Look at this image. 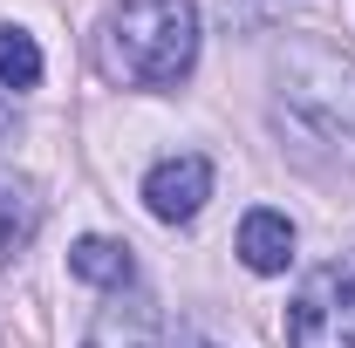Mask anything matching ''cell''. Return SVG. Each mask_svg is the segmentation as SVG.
I'll use <instances>...</instances> for the list:
<instances>
[{"instance_id":"cell-1","label":"cell","mask_w":355,"mask_h":348,"mask_svg":"<svg viewBox=\"0 0 355 348\" xmlns=\"http://www.w3.org/2000/svg\"><path fill=\"white\" fill-rule=\"evenodd\" d=\"M198 62L191 0H116L103 21V69L130 89H171Z\"/></svg>"},{"instance_id":"cell-2","label":"cell","mask_w":355,"mask_h":348,"mask_svg":"<svg viewBox=\"0 0 355 348\" xmlns=\"http://www.w3.org/2000/svg\"><path fill=\"white\" fill-rule=\"evenodd\" d=\"M287 348H355V266H321L287 307Z\"/></svg>"},{"instance_id":"cell-3","label":"cell","mask_w":355,"mask_h":348,"mask_svg":"<svg viewBox=\"0 0 355 348\" xmlns=\"http://www.w3.org/2000/svg\"><path fill=\"white\" fill-rule=\"evenodd\" d=\"M205 198H212V157H198V150L157 157L144 171V205H150V218H164V225H191V218L205 212Z\"/></svg>"},{"instance_id":"cell-4","label":"cell","mask_w":355,"mask_h":348,"mask_svg":"<svg viewBox=\"0 0 355 348\" xmlns=\"http://www.w3.org/2000/svg\"><path fill=\"white\" fill-rule=\"evenodd\" d=\"M83 348H164V314H157V301L130 280V287H116L110 301L96 307Z\"/></svg>"},{"instance_id":"cell-5","label":"cell","mask_w":355,"mask_h":348,"mask_svg":"<svg viewBox=\"0 0 355 348\" xmlns=\"http://www.w3.org/2000/svg\"><path fill=\"white\" fill-rule=\"evenodd\" d=\"M239 260H246V273H287L294 266V218L273 205H253L239 218Z\"/></svg>"},{"instance_id":"cell-6","label":"cell","mask_w":355,"mask_h":348,"mask_svg":"<svg viewBox=\"0 0 355 348\" xmlns=\"http://www.w3.org/2000/svg\"><path fill=\"white\" fill-rule=\"evenodd\" d=\"M69 273H76V280H89V287H103V294H116V287H130V280H137V253L123 246V239L89 232V239H76V246H69Z\"/></svg>"},{"instance_id":"cell-7","label":"cell","mask_w":355,"mask_h":348,"mask_svg":"<svg viewBox=\"0 0 355 348\" xmlns=\"http://www.w3.org/2000/svg\"><path fill=\"white\" fill-rule=\"evenodd\" d=\"M35 232H42V198H35V184H28V177H0V266L14 260V253H28Z\"/></svg>"},{"instance_id":"cell-8","label":"cell","mask_w":355,"mask_h":348,"mask_svg":"<svg viewBox=\"0 0 355 348\" xmlns=\"http://www.w3.org/2000/svg\"><path fill=\"white\" fill-rule=\"evenodd\" d=\"M42 82V42L14 21H0V89H35Z\"/></svg>"},{"instance_id":"cell-9","label":"cell","mask_w":355,"mask_h":348,"mask_svg":"<svg viewBox=\"0 0 355 348\" xmlns=\"http://www.w3.org/2000/svg\"><path fill=\"white\" fill-rule=\"evenodd\" d=\"M225 14H232L239 28H266L273 14H287V0H225Z\"/></svg>"}]
</instances>
